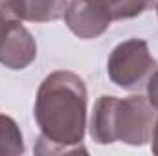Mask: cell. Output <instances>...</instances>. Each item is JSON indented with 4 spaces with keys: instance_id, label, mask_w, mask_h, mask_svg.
Instances as JSON below:
<instances>
[{
    "instance_id": "6da1fadb",
    "label": "cell",
    "mask_w": 158,
    "mask_h": 156,
    "mask_svg": "<svg viewBox=\"0 0 158 156\" xmlns=\"http://www.w3.org/2000/svg\"><path fill=\"white\" fill-rule=\"evenodd\" d=\"M86 86L77 74L57 70L44 77L33 107L40 129L37 154L79 151L86 129Z\"/></svg>"
},
{
    "instance_id": "7a4b0ae2",
    "label": "cell",
    "mask_w": 158,
    "mask_h": 156,
    "mask_svg": "<svg viewBox=\"0 0 158 156\" xmlns=\"http://www.w3.org/2000/svg\"><path fill=\"white\" fill-rule=\"evenodd\" d=\"M156 117V109L140 94L125 99L101 96L90 117V136L99 145L121 142L142 147L151 142Z\"/></svg>"
},
{
    "instance_id": "3957f363",
    "label": "cell",
    "mask_w": 158,
    "mask_h": 156,
    "mask_svg": "<svg viewBox=\"0 0 158 156\" xmlns=\"http://www.w3.org/2000/svg\"><path fill=\"white\" fill-rule=\"evenodd\" d=\"M156 68V59L151 55L149 46L143 39H129L119 42L110 51L107 61L110 81L129 92H140L142 88H145Z\"/></svg>"
},
{
    "instance_id": "277c9868",
    "label": "cell",
    "mask_w": 158,
    "mask_h": 156,
    "mask_svg": "<svg viewBox=\"0 0 158 156\" xmlns=\"http://www.w3.org/2000/svg\"><path fill=\"white\" fill-rule=\"evenodd\" d=\"M114 20L112 9L90 0H70L64 11L68 30L79 39H96L103 35Z\"/></svg>"
},
{
    "instance_id": "5b68a950",
    "label": "cell",
    "mask_w": 158,
    "mask_h": 156,
    "mask_svg": "<svg viewBox=\"0 0 158 156\" xmlns=\"http://www.w3.org/2000/svg\"><path fill=\"white\" fill-rule=\"evenodd\" d=\"M37 57V42L20 22L11 28L0 44V63L9 70H24Z\"/></svg>"
},
{
    "instance_id": "8992f818",
    "label": "cell",
    "mask_w": 158,
    "mask_h": 156,
    "mask_svg": "<svg viewBox=\"0 0 158 156\" xmlns=\"http://www.w3.org/2000/svg\"><path fill=\"white\" fill-rule=\"evenodd\" d=\"M68 0H20L22 20L28 22H53L64 17Z\"/></svg>"
},
{
    "instance_id": "52a82bcc",
    "label": "cell",
    "mask_w": 158,
    "mask_h": 156,
    "mask_svg": "<svg viewBox=\"0 0 158 156\" xmlns=\"http://www.w3.org/2000/svg\"><path fill=\"white\" fill-rule=\"evenodd\" d=\"M24 153L22 132L13 117L0 114V154L17 156Z\"/></svg>"
},
{
    "instance_id": "ba28073f",
    "label": "cell",
    "mask_w": 158,
    "mask_h": 156,
    "mask_svg": "<svg viewBox=\"0 0 158 156\" xmlns=\"http://www.w3.org/2000/svg\"><path fill=\"white\" fill-rule=\"evenodd\" d=\"M19 22H22L20 0H0V44Z\"/></svg>"
},
{
    "instance_id": "9c48e42d",
    "label": "cell",
    "mask_w": 158,
    "mask_h": 156,
    "mask_svg": "<svg viewBox=\"0 0 158 156\" xmlns=\"http://www.w3.org/2000/svg\"><path fill=\"white\" fill-rule=\"evenodd\" d=\"M158 6V0H119L112 11L114 20H127V18H134L149 9H153Z\"/></svg>"
},
{
    "instance_id": "30bf717a",
    "label": "cell",
    "mask_w": 158,
    "mask_h": 156,
    "mask_svg": "<svg viewBox=\"0 0 158 156\" xmlns=\"http://www.w3.org/2000/svg\"><path fill=\"white\" fill-rule=\"evenodd\" d=\"M145 90H147V101L158 110V68L149 77L147 84H145Z\"/></svg>"
},
{
    "instance_id": "8fae6325",
    "label": "cell",
    "mask_w": 158,
    "mask_h": 156,
    "mask_svg": "<svg viewBox=\"0 0 158 156\" xmlns=\"http://www.w3.org/2000/svg\"><path fill=\"white\" fill-rule=\"evenodd\" d=\"M151 151H153V154L158 156V117L155 123V129H153V136H151Z\"/></svg>"
},
{
    "instance_id": "7c38bea8",
    "label": "cell",
    "mask_w": 158,
    "mask_h": 156,
    "mask_svg": "<svg viewBox=\"0 0 158 156\" xmlns=\"http://www.w3.org/2000/svg\"><path fill=\"white\" fill-rule=\"evenodd\" d=\"M90 2H96V4H101V6H107V7H110V9L114 11V7H116V4H118L119 0H90Z\"/></svg>"
},
{
    "instance_id": "4fadbf2b",
    "label": "cell",
    "mask_w": 158,
    "mask_h": 156,
    "mask_svg": "<svg viewBox=\"0 0 158 156\" xmlns=\"http://www.w3.org/2000/svg\"><path fill=\"white\" fill-rule=\"evenodd\" d=\"M156 13H158V6H156Z\"/></svg>"
}]
</instances>
